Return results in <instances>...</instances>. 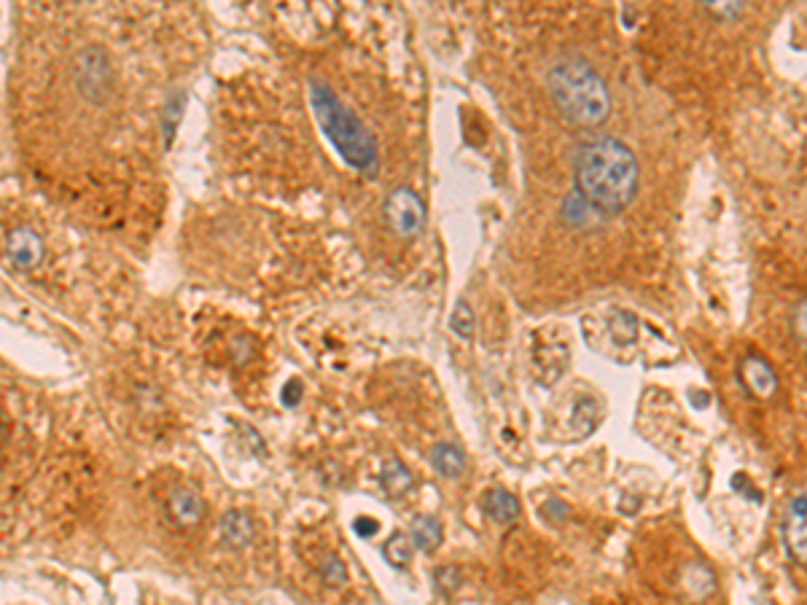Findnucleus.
I'll return each instance as SVG.
<instances>
[{"mask_svg": "<svg viewBox=\"0 0 807 605\" xmlns=\"http://www.w3.org/2000/svg\"><path fill=\"white\" fill-rule=\"evenodd\" d=\"M380 485H383V490L390 495V498H401L404 493L412 490L415 479H412V474H409V468L394 457V461L385 463L380 471Z\"/></svg>", "mask_w": 807, "mask_h": 605, "instance_id": "9b49d317", "label": "nucleus"}, {"mask_svg": "<svg viewBox=\"0 0 807 605\" xmlns=\"http://www.w3.org/2000/svg\"><path fill=\"white\" fill-rule=\"evenodd\" d=\"M702 6L719 22H732L743 14V0H702Z\"/></svg>", "mask_w": 807, "mask_h": 605, "instance_id": "dca6fc26", "label": "nucleus"}, {"mask_svg": "<svg viewBox=\"0 0 807 605\" xmlns=\"http://www.w3.org/2000/svg\"><path fill=\"white\" fill-rule=\"evenodd\" d=\"M784 538L792 558L807 565V490L797 493L784 517Z\"/></svg>", "mask_w": 807, "mask_h": 605, "instance_id": "39448f33", "label": "nucleus"}, {"mask_svg": "<svg viewBox=\"0 0 807 605\" xmlns=\"http://www.w3.org/2000/svg\"><path fill=\"white\" fill-rule=\"evenodd\" d=\"M592 216H601V213H598L595 207H592L590 202H587L579 192L573 194V197H568L566 202H562V218H566V224L590 226Z\"/></svg>", "mask_w": 807, "mask_h": 605, "instance_id": "2eb2a0df", "label": "nucleus"}, {"mask_svg": "<svg viewBox=\"0 0 807 605\" xmlns=\"http://www.w3.org/2000/svg\"><path fill=\"white\" fill-rule=\"evenodd\" d=\"M412 552H415L412 536H404V533H394L383 547L385 560H388L394 568H407L409 560H412Z\"/></svg>", "mask_w": 807, "mask_h": 605, "instance_id": "4468645a", "label": "nucleus"}, {"mask_svg": "<svg viewBox=\"0 0 807 605\" xmlns=\"http://www.w3.org/2000/svg\"><path fill=\"white\" fill-rule=\"evenodd\" d=\"M353 530H356V536L361 538H372L377 530H380V525H377L372 517H358L356 522H353Z\"/></svg>", "mask_w": 807, "mask_h": 605, "instance_id": "412c9836", "label": "nucleus"}, {"mask_svg": "<svg viewBox=\"0 0 807 605\" xmlns=\"http://www.w3.org/2000/svg\"><path fill=\"white\" fill-rule=\"evenodd\" d=\"M409 536H412L415 549L433 552L442 543V525H439L437 517H418L412 522V528H409Z\"/></svg>", "mask_w": 807, "mask_h": 605, "instance_id": "ddd939ff", "label": "nucleus"}, {"mask_svg": "<svg viewBox=\"0 0 807 605\" xmlns=\"http://www.w3.org/2000/svg\"><path fill=\"white\" fill-rule=\"evenodd\" d=\"M385 216H388V224L394 226L396 235L418 237V231H423L426 224V205L412 188H396L385 202Z\"/></svg>", "mask_w": 807, "mask_h": 605, "instance_id": "20e7f679", "label": "nucleus"}, {"mask_svg": "<svg viewBox=\"0 0 807 605\" xmlns=\"http://www.w3.org/2000/svg\"><path fill=\"white\" fill-rule=\"evenodd\" d=\"M577 192L601 216H616L633 205L641 186V164L633 149L616 138H592L573 156Z\"/></svg>", "mask_w": 807, "mask_h": 605, "instance_id": "f257e3e1", "label": "nucleus"}, {"mask_svg": "<svg viewBox=\"0 0 807 605\" xmlns=\"http://www.w3.org/2000/svg\"><path fill=\"white\" fill-rule=\"evenodd\" d=\"M450 328L452 334L461 336V339H471V336H474V313H471L466 302H461L455 307V313L450 317Z\"/></svg>", "mask_w": 807, "mask_h": 605, "instance_id": "f3484780", "label": "nucleus"}, {"mask_svg": "<svg viewBox=\"0 0 807 605\" xmlns=\"http://www.w3.org/2000/svg\"><path fill=\"white\" fill-rule=\"evenodd\" d=\"M310 102H313L318 125L336 154L358 173L375 175L380 170V151H377L375 134L366 130L364 121L326 84H310Z\"/></svg>", "mask_w": 807, "mask_h": 605, "instance_id": "f03ea898", "label": "nucleus"}, {"mask_svg": "<svg viewBox=\"0 0 807 605\" xmlns=\"http://www.w3.org/2000/svg\"><path fill=\"white\" fill-rule=\"evenodd\" d=\"M544 515H549L552 519H558V522H562V519L571 515V511H568V506L562 504V500L552 498L547 506H544Z\"/></svg>", "mask_w": 807, "mask_h": 605, "instance_id": "5701e85b", "label": "nucleus"}, {"mask_svg": "<svg viewBox=\"0 0 807 605\" xmlns=\"http://www.w3.org/2000/svg\"><path fill=\"white\" fill-rule=\"evenodd\" d=\"M549 95H552L558 111L571 125L601 127L611 114V95L603 76L587 60H560L549 71Z\"/></svg>", "mask_w": 807, "mask_h": 605, "instance_id": "7ed1b4c3", "label": "nucleus"}, {"mask_svg": "<svg viewBox=\"0 0 807 605\" xmlns=\"http://www.w3.org/2000/svg\"><path fill=\"white\" fill-rule=\"evenodd\" d=\"M433 576H437L439 592H442V595H452V592H455L458 586H461V582H463L461 571H458V568H439V571L433 573Z\"/></svg>", "mask_w": 807, "mask_h": 605, "instance_id": "6ab92c4d", "label": "nucleus"}, {"mask_svg": "<svg viewBox=\"0 0 807 605\" xmlns=\"http://www.w3.org/2000/svg\"><path fill=\"white\" fill-rule=\"evenodd\" d=\"M792 328H794V336L799 339V345L807 347V299H803V302L797 304V310H794Z\"/></svg>", "mask_w": 807, "mask_h": 605, "instance_id": "aec40b11", "label": "nucleus"}, {"mask_svg": "<svg viewBox=\"0 0 807 605\" xmlns=\"http://www.w3.org/2000/svg\"><path fill=\"white\" fill-rule=\"evenodd\" d=\"M44 240L28 226H20V229H14L6 237V259L17 269H35L44 259Z\"/></svg>", "mask_w": 807, "mask_h": 605, "instance_id": "423d86ee", "label": "nucleus"}, {"mask_svg": "<svg viewBox=\"0 0 807 605\" xmlns=\"http://www.w3.org/2000/svg\"><path fill=\"white\" fill-rule=\"evenodd\" d=\"M482 509H485V515L495 519V522H515L519 511H523V506H519V500L512 493L491 490L485 495V500H482Z\"/></svg>", "mask_w": 807, "mask_h": 605, "instance_id": "1a4fd4ad", "label": "nucleus"}, {"mask_svg": "<svg viewBox=\"0 0 807 605\" xmlns=\"http://www.w3.org/2000/svg\"><path fill=\"white\" fill-rule=\"evenodd\" d=\"M222 536L229 547L246 549L250 541H254V522L246 511H229L222 519Z\"/></svg>", "mask_w": 807, "mask_h": 605, "instance_id": "9d476101", "label": "nucleus"}, {"mask_svg": "<svg viewBox=\"0 0 807 605\" xmlns=\"http://www.w3.org/2000/svg\"><path fill=\"white\" fill-rule=\"evenodd\" d=\"M170 515H173V519L179 525H183V528H189V525H197L202 511H205V504L200 500L197 493L192 490H175L173 495H170V504H168Z\"/></svg>", "mask_w": 807, "mask_h": 605, "instance_id": "6e6552de", "label": "nucleus"}, {"mask_svg": "<svg viewBox=\"0 0 807 605\" xmlns=\"http://www.w3.org/2000/svg\"><path fill=\"white\" fill-rule=\"evenodd\" d=\"M299 401H302V382L293 380L283 388V403L286 407H297Z\"/></svg>", "mask_w": 807, "mask_h": 605, "instance_id": "4be33fe9", "label": "nucleus"}, {"mask_svg": "<svg viewBox=\"0 0 807 605\" xmlns=\"http://www.w3.org/2000/svg\"><path fill=\"white\" fill-rule=\"evenodd\" d=\"M431 466L448 479H455L466 471V455L455 444H437L431 452Z\"/></svg>", "mask_w": 807, "mask_h": 605, "instance_id": "f8f14e48", "label": "nucleus"}, {"mask_svg": "<svg viewBox=\"0 0 807 605\" xmlns=\"http://www.w3.org/2000/svg\"><path fill=\"white\" fill-rule=\"evenodd\" d=\"M740 377H743L745 388L756 396V399H770L778 388V377H775L773 366L764 358L749 356L740 364Z\"/></svg>", "mask_w": 807, "mask_h": 605, "instance_id": "0eeeda50", "label": "nucleus"}, {"mask_svg": "<svg viewBox=\"0 0 807 605\" xmlns=\"http://www.w3.org/2000/svg\"><path fill=\"white\" fill-rule=\"evenodd\" d=\"M323 582L332 586H345L347 584V568L340 558H326L321 565Z\"/></svg>", "mask_w": 807, "mask_h": 605, "instance_id": "a211bd4d", "label": "nucleus"}]
</instances>
